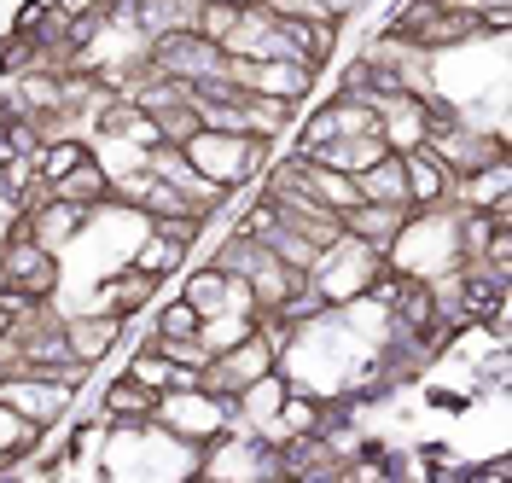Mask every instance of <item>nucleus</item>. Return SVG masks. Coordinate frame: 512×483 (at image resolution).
Wrapping results in <instances>:
<instances>
[{"instance_id": "f257e3e1", "label": "nucleus", "mask_w": 512, "mask_h": 483, "mask_svg": "<svg viewBox=\"0 0 512 483\" xmlns=\"http://www.w3.org/2000/svg\"><path fill=\"white\" fill-rule=\"evenodd\" d=\"M181 158L204 175V181H216V187H256L262 181V169H268V140H256V134H222V129H192L181 140Z\"/></svg>"}, {"instance_id": "ddd939ff", "label": "nucleus", "mask_w": 512, "mask_h": 483, "mask_svg": "<svg viewBox=\"0 0 512 483\" xmlns=\"http://www.w3.org/2000/svg\"><path fill=\"white\" fill-rule=\"evenodd\" d=\"M181 297H187L204 321H245V315L227 309V274L216 268V262H198V268L187 274V286H181Z\"/></svg>"}, {"instance_id": "423d86ee", "label": "nucleus", "mask_w": 512, "mask_h": 483, "mask_svg": "<svg viewBox=\"0 0 512 483\" xmlns=\"http://www.w3.org/2000/svg\"><path fill=\"white\" fill-rule=\"evenodd\" d=\"M117 338H123V321H117V315H99V309L64 321V344H70V355H76L82 367H99L105 355L117 350Z\"/></svg>"}, {"instance_id": "dca6fc26", "label": "nucleus", "mask_w": 512, "mask_h": 483, "mask_svg": "<svg viewBox=\"0 0 512 483\" xmlns=\"http://www.w3.org/2000/svg\"><path fill=\"white\" fill-rule=\"evenodd\" d=\"M233 402H239V414L251 419V431H262L268 419L280 414V402H286V373L274 367V373H262V379H251V385L239 390Z\"/></svg>"}, {"instance_id": "f03ea898", "label": "nucleus", "mask_w": 512, "mask_h": 483, "mask_svg": "<svg viewBox=\"0 0 512 483\" xmlns=\"http://www.w3.org/2000/svg\"><path fill=\"white\" fill-rule=\"evenodd\" d=\"M70 402H76V385L64 379H47V373H6L0 379V408L12 419H24L35 431H53L70 419Z\"/></svg>"}, {"instance_id": "7ed1b4c3", "label": "nucleus", "mask_w": 512, "mask_h": 483, "mask_svg": "<svg viewBox=\"0 0 512 483\" xmlns=\"http://www.w3.org/2000/svg\"><path fill=\"white\" fill-rule=\"evenodd\" d=\"M227 76H233L239 94H268V99H286V105H303L315 94L320 70L309 59H227Z\"/></svg>"}, {"instance_id": "0eeeda50", "label": "nucleus", "mask_w": 512, "mask_h": 483, "mask_svg": "<svg viewBox=\"0 0 512 483\" xmlns=\"http://www.w3.org/2000/svg\"><path fill=\"white\" fill-rule=\"evenodd\" d=\"M414 210H402V204H355V210H344V233L350 239H361V245H373L379 257H390V245H396V233H402V222H408Z\"/></svg>"}, {"instance_id": "9b49d317", "label": "nucleus", "mask_w": 512, "mask_h": 483, "mask_svg": "<svg viewBox=\"0 0 512 483\" xmlns=\"http://www.w3.org/2000/svg\"><path fill=\"white\" fill-rule=\"evenodd\" d=\"M47 193L59 198V204H76V210H99L105 198H111V175H105V163L88 152V158L76 163L70 175H59V181H47Z\"/></svg>"}, {"instance_id": "412c9836", "label": "nucleus", "mask_w": 512, "mask_h": 483, "mask_svg": "<svg viewBox=\"0 0 512 483\" xmlns=\"http://www.w3.org/2000/svg\"><path fill=\"white\" fill-rule=\"evenodd\" d=\"M326 140H338V117H332V99H326L320 111H309V117H303V129H297V146H291V158L315 163V152L326 146Z\"/></svg>"}, {"instance_id": "f3484780", "label": "nucleus", "mask_w": 512, "mask_h": 483, "mask_svg": "<svg viewBox=\"0 0 512 483\" xmlns=\"http://www.w3.org/2000/svg\"><path fill=\"white\" fill-rule=\"evenodd\" d=\"M303 181H309V193L326 204V210H355L361 204V193H355V175H344V169H326V163H303Z\"/></svg>"}, {"instance_id": "4468645a", "label": "nucleus", "mask_w": 512, "mask_h": 483, "mask_svg": "<svg viewBox=\"0 0 512 483\" xmlns=\"http://www.w3.org/2000/svg\"><path fill=\"white\" fill-rule=\"evenodd\" d=\"M128 268H140V274H152V280H169V274H181L187 268V245H175V239H163V233H140L134 239V251H128Z\"/></svg>"}, {"instance_id": "f8f14e48", "label": "nucleus", "mask_w": 512, "mask_h": 483, "mask_svg": "<svg viewBox=\"0 0 512 483\" xmlns=\"http://www.w3.org/2000/svg\"><path fill=\"white\" fill-rule=\"evenodd\" d=\"M390 146L379 140V129H361V134H338V140H326L315 152V163H326V169H344V175H361L367 163H379Z\"/></svg>"}, {"instance_id": "aec40b11", "label": "nucleus", "mask_w": 512, "mask_h": 483, "mask_svg": "<svg viewBox=\"0 0 512 483\" xmlns=\"http://www.w3.org/2000/svg\"><path fill=\"white\" fill-rule=\"evenodd\" d=\"M134 385H146V390H169V379H175V361L158 350V344H134V355H128V367H123Z\"/></svg>"}, {"instance_id": "b1692460", "label": "nucleus", "mask_w": 512, "mask_h": 483, "mask_svg": "<svg viewBox=\"0 0 512 483\" xmlns=\"http://www.w3.org/2000/svg\"><path fill=\"white\" fill-rule=\"evenodd\" d=\"M6 332H12V315H6V303H0V338H6Z\"/></svg>"}, {"instance_id": "20e7f679", "label": "nucleus", "mask_w": 512, "mask_h": 483, "mask_svg": "<svg viewBox=\"0 0 512 483\" xmlns=\"http://www.w3.org/2000/svg\"><path fill=\"white\" fill-rule=\"evenodd\" d=\"M367 105H373V129H379V140L390 146V152H414V146H425V134H431V123H425V99L379 94V99H367Z\"/></svg>"}, {"instance_id": "2eb2a0df", "label": "nucleus", "mask_w": 512, "mask_h": 483, "mask_svg": "<svg viewBox=\"0 0 512 483\" xmlns=\"http://www.w3.org/2000/svg\"><path fill=\"white\" fill-rule=\"evenodd\" d=\"M355 193L367 198V204H402V210H408V181H402V158H396V152H384L379 163H367V169L355 175Z\"/></svg>"}, {"instance_id": "6e6552de", "label": "nucleus", "mask_w": 512, "mask_h": 483, "mask_svg": "<svg viewBox=\"0 0 512 483\" xmlns=\"http://www.w3.org/2000/svg\"><path fill=\"white\" fill-rule=\"evenodd\" d=\"M158 286H163V280H152V274H140V268H123V274H111V280L94 291V303H88V309L128 321V315H140V309L158 297Z\"/></svg>"}, {"instance_id": "5701e85b", "label": "nucleus", "mask_w": 512, "mask_h": 483, "mask_svg": "<svg viewBox=\"0 0 512 483\" xmlns=\"http://www.w3.org/2000/svg\"><path fill=\"white\" fill-rule=\"evenodd\" d=\"M233 24H239V6H222V0H204V6H198V24H192V30L204 35V41H216V47H222Z\"/></svg>"}, {"instance_id": "a211bd4d", "label": "nucleus", "mask_w": 512, "mask_h": 483, "mask_svg": "<svg viewBox=\"0 0 512 483\" xmlns=\"http://www.w3.org/2000/svg\"><path fill=\"white\" fill-rule=\"evenodd\" d=\"M239 105H245V134L268 140V146H274V140L286 134L291 111H297V105H286V99H268V94H245Z\"/></svg>"}, {"instance_id": "393cba45", "label": "nucleus", "mask_w": 512, "mask_h": 483, "mask_svg": "<svg viewBox=\"0 0 512 483\" xmlns=\"http://www.w3.org/2000/svg\"><path fill=\"white\" fill-rule=\"evenodd\" d=\"M0 291H6V268H0Z\"/></svg>"}, {"instance_id": "9d476101", "label": "nucleus", "mask_w": 512, "mask_h": 483, "mask_svg": "<svg viewBox=\"0 0 512 483\" xmlns=\"http://www.w3.org/2000/svg\"><path fill=\"white\" fill-rule=\"evenodd\" d=\"M152 408H158V390L134 385L128 373L111 379V385H99V419H105V425H146Z\"/></svg>"}, {"instance_id": "1a4fd4ad", "label": "nucleus", "mask_w": 512, "mask_h": 483, "mask_svg": "<svg viewBox=\"0 0 512 483\" xmlns=\"http://www.w3.org/2000/svg\"><path fill=\"white\" fill-rule=\"evenodd\" d=\"M94 222V210H76V204H59V198H47V204H35L24 227H30V239H41L47 251H64L82 227Z\"/></svg>"}, {"instance_id": "39448f33", "label": "nucleus", "mask_w": 512, "mask_h": 483, "mask_svg": "<svg viewBox=\"0 0 512 483\" xmlns=\"http://www.w3.org/2000/svg\"><path fill=\"white\" fill-rule=\"evenodd\" d=\"M402 158V181H408V210H448V193H454V175H448L431 146H414V152H396Z\"/></svg>"}, {"instance_id": "4be33fe9", "label": "nucleus", "mask_w": 512, "mask_h": 483, "mask_svg": "<svg viewBox=\"0 0 512 483\" xmlns=\"http://www.w3.org/2000/svg\"><path fill=\"white\" fill-rule=\"evenodd\" d=\"M192 332H204V315L192 309L187 297H169L158 309V338H192Z\"/></svg>"}, {"instance_id": "6ab92c4d", "label": "nucleus", "mask_w": 512, "mask_h": 483, "mask_svg": "<svg viewBox=\"0 0 512 483\" xmlns=\"http://www.w3.org/2000/svg\"><path fill=\"white\" fill-rule=\"evenodd\" d=\"M82 158H88V146H82L76 134L41 140V152H35V175H41V181H59V175H70V169H76Z\"/></svg>"}]
</instances>
